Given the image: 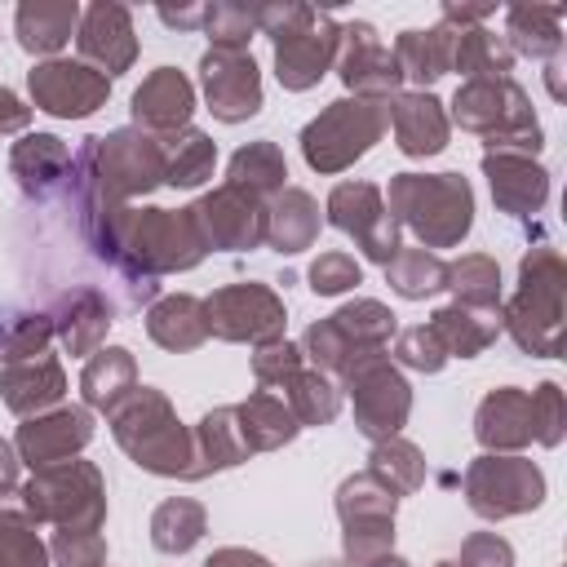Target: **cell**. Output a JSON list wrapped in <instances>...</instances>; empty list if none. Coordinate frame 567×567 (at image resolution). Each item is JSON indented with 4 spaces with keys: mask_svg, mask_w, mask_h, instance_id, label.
<instances>
[{
    "mask_svg": "<svg viewBox=\"0 0 567 567\" xmlns=\"http://www.w3.org/2000/svg\"><path fill=\"white\" fill-rule=\"evenodd\" d=\"M390 208L434 248L456 244L470 230V186L456 173H439V177H421V173H403L390 182Z\"/></svg>",
    "mask_w": 567,
    "mask_h": 567,
    "instance_id": "cell-2",
    "label": "cell"
},
{
    "mask_svg": "<svg viewBox=\"0 0 567 567\" xmlns=\"http://www.w3.org/2000/svg\"><path fill=\"white\" fill-rule=\"evenodd\" d=\"M199 27L217 40V49H244V40L257 31V4H235V0L204 4Z\"/></svg>",
    "mask_w": 567,
    "mask_h": 567,
    "instance_id": "cell-40",
    "label": "cell"
},
{
    "mask_svg": "<svg viewBox=\"0 0 567 567\" xmlns=\"http://www.w3.org/2000/svg\"><path fill=\"white\" fill-rule=\"evenodd\" d=\"M328 217H332V226H341L346 235H354L372 261H390L399 252L394 217L385 213L377 186H368V182H341L328 195Z\"/></svg>",
    "mask_w": 567,
    "mask_h": 567,
    "instance_id": "cell-11",
    "label": "cell"
},
{
    "mask_svg": "<svg viewBox=\"0 0 567 567\" xmlns=\"http://www.w3.org/2000/svg\"><path fill=\"white\" fill-rule=\"evenodd\" d=\"M213 142L195 128H186L182 137H164V182L168 186H199L213 173Z\"/></svg>",
    "mask_w": 567,
    "mask_h": 567,
    "instance_id": "cell-35",
    "label": "cell"
},
{
    "mask_svg": "<svg viewBox=\"0 0 567 567\" xmlns=\"http://www.w3.org/2000/svg\"><path fill=\"white\" fill-rule=\"evenodd\" d=\"M341 518H346V554L359 563H372V558H385L390 540H394V492L372 478V474H359L341 487V501H337Z\"/></svg>",
    "mask_w": 567,
    "mask_h": 567,
    "instance_id": "cell-6",
    "label": "cell"
},
{
    "mask_svg": "<svg viewBox=\"0 0 567 567\" xmlns=\"http://www.w3.org/2000/svg\"><path fill=\"white\" fill-rule=\"evenodd\" d=\"M27 120H31V111L18 102V93L0 89V133H18V128H27Z\"/></svg>",
    "mask_w": 567,
    "mask_h": 567,
    "instance_id": "cell-52",
    "label": "cell"
},
{
    "mask_svg": "<svg viewBox=\"0 0 567 567\" xmlns=\"http://www.w3.org/2000/svg\"><path fill=\"white\" fill-rule=\"evenodd\" d=\"M53 554L62 567H102V558H106L102 536L93 527H62L53 540Z\"/></svg>",
    "mask_w": 567,
    "mask_h": 567,
    "instance_id": "cell-44",
    "label": "cell"
},
{
    "mask_svg": "<svg viewBox=\"0 0 567 567\" xmlns=\"http://www.w3.org/2000/svg\"><path fill=\"white\" fill-rule=\"evenodd\" d=\"M204 244H221V248H257L266 239V217L257 208V195H244L239 186H221L217 195H208L204 204L190 208Z\"/></svg>",
    "mask_w": 567,
    "mask_h": 567,
    "instance_id": "cell-16",
    "label": "cell"
},
{
    "mask_svg": "<svg viewBox=\"0 0 567 567\" xmlns=\"http://www.w3.org/2000/svg\"><path fill=\"white\" fill-rule=\"evenodd\" d=\"M93 439V421L84 408H62L53 416H40V421H27L18 430V447L22 456L35 465V470H49V465H62L71 452H80L84 443Z\"/></svg>",
    "mask_w": 567,
    "mask_h": 567,
    "instance_id": "cell-17",
    "label": "cell"
},
{
    "mask_svg": "<svg viewBox=\"0 0 567 567\" xmlns=\"http://www.w3.org/2000/svg\"><path fill=\"white\" fill-rule=\"evenodd\" d=\"M137 385H133V359H128V350H102L89 368H84V399L93 403V408H120L124 403V394H133Z\"/></svg>",
    "mask_w": 567,
    "mask_h": 567,
    "instance_id": "cell-34",
    "label": "cell"
},
{
    "mask_svg": "<svg viewBox=\"0 0 567 567\" xmlns=\"http://www.w3.org/2000/svg\"><path fill=\"white\" fill-rule=\"evenodd\" d=\"M359 567H403L399 558H372V563H359Z\"/></svg>",
    "mask_w": 567,
    "mask_h": 567,
    "instance_id": "cell-56",
    "label": "cell"
},
{
    "mask_svg": "<svg viewBox=\"0 0 567 567\" xmlns=\"http://www.w3.org/2000/svg\"><path fill=\"white\" fill-rule=\"evenodd\" d=\"M75 40H80V53H84V66L93 62L102 75H120L128 71L133 53H137V40H133V18L124 4L115 0H97L84 9L80 27H75Z\"/></svg>",
    "mask_w": 567,
    "mask_h": 567,
    "instance_id": "cell-15",
    "label": "cell"
},
{
    "mask_svg": "<svg viewBox=\"0 0 567 567\" xmlns=\"http://www.w3.org/2000/svg\"><path fill=\"white\" fill-rule=\"evenodd\" d=\"M447 279H452V288L461 292V301L465 306H492L496 301V261H487V257H465V261H456V266H447Z\"/></svg>",
    "mask_w": 567,
    "mask_h": 567,
    "instance_id": "cell-42",
    "label": "cell"
},
{
    "mask_svg": "<svg viewBox=\"0 0 567 567\" xmlns=\"http://www.w3.org/2000/svg\"><path fill=\"white\" fill-rule=\"evenodd\" d=\"M399 359L408 363V368H421V372H439L443 368V346H439V337L430 332V328H408L403 337H399Z\"/></svg>",
    "mask_w": 567,
    "mask_h": 567,
    "instance_id": "cell-47",
    "label": "cell"
},
{
    "mask_svg": "<svg viewBox=\"0 0 567 567\" xmlns=\"http://www.w3.org/2000/svg\"><path fill=\"white\" fill-rule=\"evenodd\" d=\"M80 27L75 0H27L18 4V44L27 53H58Z\"/></svg>",
    "mask_w": 567,
    "mask_h": 567,
    "instance_id": "cell-20",
    "label": "cell"
},
{
    "mask_svg": "<svg viewBox=\"0 0 567 567\" xmlns=\"http://www.w3.org/2000/svg\"><path fill=\"white\" fill-rule=\"evenodd\" d=\"M350 394H354V416H359V430L368 439H390L403 416H408V385L403 377L385 363V359H363L354 372H350Z\"/></svg>",
    "mask_w": 567,
    "mask_h": 567,
    "instance_id": "cell-12",
    "label": "cell"
},
{
    "mask_svg": "<svg viewBox=\"0 0 567 567\" xmlns=\"http://www.w3.org/2000/svg\"><path fill=\"white\" fill-rule=\"evenodd\" d=\"M394 62L403 75L416 84H434L439 75L452 71V27H430V31H403L394 44Z\"/></svg>",
    "mask_w": 567,
    "mask_h": 567,
    "instance_id": "cell-25",
    "label": "cell"
},
{
    "mask_svg": "<svg viewBox=\"0 0 567 567\" xmlns=\"http://www.w3.org/2000/svg\"><path fill=\"white\" fill-rule=\"evenodd\" d=\"M159 18L168 27H199L204 22V9H159Z\"/></svg>",
    "mask_w": 567,
    "mask_h": 567,
    "instance_id": "cell-54",
    "label": "cell"
},
{
    "mask_svg": "<svg viewBox=\"0 0 567 567\" xmlns=\"http://www.w3.org/2000/svg\"><path fill=\"white\" fill-rule=\"evenodd\" d=\"M532 434H540V443H558V434H563L558 385H540V390L532 394Z\"/></svg>",
    "mask_w": 567,
    "mask_h": 567,
    "instance_id": "cell-48",
    "label": "cell"
},
{
    "mask_svg": "<svg viewBox=\"0 0 567 567\" xmlns=\"http://www.w3.org/2000/svg\"><path fill=\"white\" fill-rule=\"evenodd\" d=\"M461 567H514V549L501 540V536H474L465 549H461Z\"/></svg>",
    "mask_w": 567,
    "mask_h": 567,
    "instance_id": "cell-50",
    "label": "cell"
},
{
    "mask_svg": "<svg viewBox=\"0 0 567 567\" xmlns=\"http://www.w3.org/2000/svg\"><path fill=\"white\" fill-rule=\"evenodd\" d=\"M439 567H452V563H439Z\"/></svg>",
    "mask_w": 567,
    "mask_h": 567,
    "instance_id": "cell-58",
    "label": "cell"
},
{
    "mask_svg": "<svg viewBox=\"0 0 567 567\" xmlns=\"http://www.w3.org/2000/svg\"><path fill=\"white\" fill-rule=\"evenodd\" d=\"M563 13H567L563 4H514L505 13V31H509V40H514L518 53H527V58H554L558 44H563V31H558Z\"/></svg>",
    "mask_w": 567,
    "mask_h": 567,
    "instance_id": "cell-29",
    "label": "cell"
},
{
    "mask_svg": "<svg viewBox=\"0 0 567 567\" xmlns=\"http://www.w3.org/2000/svg\"><path fill=\"white\" fill-rule=\"evenodd\" d=\"M199 80L208 93V111L226 124H239L261 111V75L244 49H208L199 62Z\"/></svg>",
    "mask_w": 567,
    "mask_h": 567,
    "instance_id": "cell-9",
    "label": "cell"
},
{
    "mask_svg": "<svg viewBox=\"0 0 567 567\" xmlns=\"http://www.w3.org/2000/svg\"><path fill=\"white\" fill-rule=\"evenodd\" d=\"M310 13L315 9H306V4H257V31H266L270 40H279L288 31H297Z\"/></svg>",
    "mask_w": 567,
    "mask_h": 567,
    "instance_id": "cell-49",
    "label": "cell"
},
{
    "mask_svg": "<svg viewBox=\"0 0 567 567\" xmlns=\"http://www.w3.org/2000/svg\"><path fill=\"white\" fill-rule=\"evenodd\" d=\"M478 439L487 447H523L532 439V399L518 390H496L478 408Z\"/></svg>",
    "mask_w": 567,
    "mask_h": 567,
    "instance_id": "cell-24",
    "label": "cell"
},
{
    "mask_svg": "<svg viewBox=\"0 0 567 567\" xmlns=\"http://www.w3.org/2000/svg\"><path fill=\"white\" fill-rule=\"evenodd\" d=\"M487 177H492V195L505 213L523 217L532 208L545 204V173L527 159V155H487L483 159Z\"/></svg>",
    "mask_w": 567,
    "mask_h": 567,
    "instance_id": "cell-21",
    "label": "cell"
},
{
    "mask_svg": "<svg viewBox=\"0 0 567 567\" xmlns=\"http://www.w3.org/2000/svg\"><path fill=\"white\" fill-rule=\"evenodd\" d=\"M252 368H257V381H288L292 372H297V346H266L257 359H252Z\"/></svg>",
    "mask_w": 567,
    "mask_h": 567,
    "instance_id": "cell-51",
    "label": "cell"
},
{
    "mask_svg": "<svg viewBox=\"0 0 567 567\" xmlns=\"http://www.w3.org/2000/svg\"><path fill=\"white\" fill-rule=\"evenodd\" d=\"M288 403H292V412H297L306 425H328V421L337 416V408H341L337 390H332L319 372H292V377H288Z\"/></svg>",
    "mask_w": 567,
    "mask_h": 567,
    "instance_id": "cell-39",
    "label": "cell"
},
{
    "mask_svg": "<svg viewBox=\"0 0 567 567\" xmlns=\"http://www.w3.org/2000/svg\"><path fill=\"white\" fill-rule=\"evenodd\" d=\"M354 284H359V261L346 257V252H323V257L310 266V288L323 292V297H332V292H341V288H354Z\"/></svg>",
    "mask_w": 567,
    "mask_h": 567,
    "instance_id": "cell-46",
    "label": "cell"
},
{
    "mask_svg": "<svg viewBox=\"0 0 567 567\" xmlns=\"http://www.w3.org/2000/svg\"><path fill=\"white\" fill-rule=\"evenodd\" d=\"M372 478H385L390 492H412L421 483V456L408 443H381L372 452Z\"/></svg>",
    "mask_w": 567,
    "mask_h": 567,
    "instance_id": "cell-41",
    "label": "cell"
},
{
    "mask_svg": "<svg viewBox=\"0 0 567 567\" xmlns=\"http://www.w3.org/2000/svg\"><path fill=\"white\" fill-rule=\"evenodd\" d=\"M341 49V27L332 13H310L297 31L275 40V75L284 89H310L337 58Z\"/></svg>",
    "mask_w": 567,
    "mask_h": 567,
    "instance_id": "cell-10",
    "label": "cell"
},
{
    "mask_svg": "<svg viewBox=\"0 0 567 567\" xmlns=\"http://www.w3.org/2000/svg\"><path fill=\"white\" fill-rule=\"evenodd\" d=\"M430 332L439 337L443 354H461V359H470V354H478V350L496 337V315H492V310L474 315L470 306H447V310L434 315Z\"/></svg>",
    "mask_w": 567,
    "mask_h": 567,
    "instance_id": "cell-31",
    "label": "cell"
},
{
    "mask_svg": "<svg viewBox=\"0 0 567 567\" xmlns=\"http://www.w3.org/2000/svg\"><path fill=\"white\" fill-rule=\"evenodd\" d=\"M390 120H394V137L408 155H434L447 146V115H443L439 97H430V93L394 97Z\"/></svg>",
    "mask_w": 567,
    "mask_h": 567,
    "instance_id": "cell-19",
    "label": "cell"
},
{
    "mask_svg": "<svg viewBox=\"0 0 567 567\" xmlns=\"http://www.w3.org/2000/svg\"><path fill=\"white\" fill-rule=\"evenodd\" d=\"M341 80H346L354 93L377 97V102H385V97L399 89L403 71H399V62H394V49H385V44L377 40V27H372V22H350V27H341Z\"/></svg>",
    "mask_w": 567,
    "mask_h": 567,
    "instance_id": "cell-14",
    "label": "cell"
},
{
    "mask_svg": "<svg viewBox=\"0 0 567 567\" xmlns=\"http://www.w3.org/2000/svg\"><path fill=\"white\" fill-rule=\"evenodd\" d=\"M208 332L226 341H275L284 332V306L261 284H235L208 297L204 306Z\"/></svg>",
    "mask_w": 567,
    "mask_h": 567,
    "instance_id": "cell-8",
    "label": "cell"
},
{
    "mask_svg": "<svg viewBox=\"0 0 567 567\" xmlns=\"http://www.w3.org/2000/svg\"><path fill=\"white\" fill-rule=\"evenodd\" d=\"M465 487H470V505L483 518L523 514L545 492L536 465L532 461H518V456H483V461H474L470 474H465Z\"/></svg>",
    "mask_w": 567,
    "mask_h": 567,
    "instance_id": "cell-7",
    "label": "cell"
},
{
    "mask_svg": "<svg viewBox=\"0 0 567 567\" xmlns=\"http://www.w3.org/2000/svg\"><path fill=\"white\" fill-rule=\"evenodd\" d=\"M0 567H44V545L27 523H0Z\"/></svg>",
    "mask_w": 567,
    "mask_h": 567,
    "instance_id": "cell-45",
    "label": "cell"
},
{
    "mask_svg": "<svg viewBox=\"0 0 567 567\" xmlns=\"http://www.w3.org/2000/svg\"><path fill=\"white\" fill-rule=\"evenodd\" d=\"M390 124V102H377V97H341L332 102L319 120L306 124L301 133V151L310 159V168L319 173H337L346 168L350 159H359L377 137L381 128Z\"/></svg>",
    "mask_w": 567,
    "mask_h": 567,
    "instance_id": "cell-3",
    "label": "cell"
},
{
    "mask_svg": "<svg viewBox=\"0 0 567 567\" xmlns=\"http://www.w3.org/2000/svg\"><path fill=\"white\" fill-rule=\"evenodd\" d=\"M146 328L168 350H190V346H199L208 337V319H204V306L195 297H168V301H159L151 310Z\"/></svg>",
    "mask_w": 567,
    "mask_h": 567,
    "instance_id": "cell-30",
    "label": "cell"
},
{
    "mask_svg": "<svg viewBox=\"0 0 567 567\" xmlns=\"http://www.w3.org/2000/svg\"><path fill=\"white\" fill-rule=\"evenodd\" d=\"M235 416H239V430H244L248 452H257V447H279V443H288V439L297 434L292 412H288L279 399H270V394H252L244 408H235Z\"/></svg>",
    "mask_w": 567,
    "mask_h": 567,
    "instance_id": "cell-32",
    "label": "cell"
},
{
    "mask_svg": "<svg viewBox=\"0 0 567 567\" xmlns=\"http://www.w3.org/2000/svg\"><path fill=\"white\" fill-rule=\"evenodd\" d=\"M204 536V509L195 501H164L151 518V540L164 554H186Z\"/></svg>",
    "mask_w": 567,
    "mask_h": 567,
    "instance_id": "cell-37",
    "label": "cell"
},
{
    "mask_svg": "<svg viewBox=\"0 0 567 567\" xmlns=\"http://www.w3.org/2000/svg\"><path fill=\"white\" fill-rule=\"evenodd\" d=\"M31 97L40 111L62 115V120H80L89 111H97L106 102V75L84 66V62H40L31 71Z\"/></svg>",
    "mask_w": 567,
    "mask_h": 567,
    "instance_id": "cell-13",
    "label": "cell"
},
{
    "mask_svg": "<svg viewBox=\"0 0 567 567\" xmlns=\"http://www.w3.org/2000/svg\"><path fill=\"white\" fill-rule=\"evenodd\" d=\"M204 567H270L261 554H248V549H217Z\"/></svg>",
    "mask_w": 567,
    "mask_h": 567,
    "instance_id": "cell-53",
    "label": "cell"
},
{
    "mask_svg": "<svg viewBox=\"0 0 567 567\" xmlns=\"http://www.w3.org/2000/svg\"><path fill=\"white\" fill-rule=\"evenodd\" d=\"M22 509L27 518H53L62 527H93L102 523V478L89 461H62L40 470L27 487H22Z\"/></svg>",
    "mask_w": 567,
    "mask_h": 567,
    "instance_id": "cell-4",
    "label": "cell"
},
{
    "mask_svg": "<svg viewBox=\"0 0 567 567\" xmlns=\"http://www.w3.org/2000/svg\"><path fill=\"white\" fill-rule=\"evenodd\" d=\"M514 53L487 27H452V66L470 80H509Z\"/></svg>",
    "mask_w": 567,
    "mask_h": 567,
    "instance_id": "cell-27",
    "label": "cell"
},
{
    "mask_svg": "<svg viewBox=\"0 0 567 567\" xmlns=\"http://www.w3.org/2000/svg\"><path fill=\"white\" fill-rule=\"evenodd\" d=\"M284 177H288V168H284V155L275 142H252L230 159V186H239L248 195L275 190V186H284Z\"/></svg>",
    "mask_w": 567,
    "mask_h": 567,
    "instance_id": "cell-38",
    "label": "cell"
},
{
    "mask_svg": "<svg viewBox=\"0 0 567 567\" xmlns=\"http://www.w3.org/2000/svg\"><path fill=\"white\" fill-rule=\"evenodd\" d=\"M49 332H53V323H49L44 315H18V319H9V323H4V341H0V350H4V359H9V363L35 359V354L44 350Z\"/></svg>",
    "mask_w": 567,
    "mask_h": 567,
    "instance_id": "cell-43",
    "label": "cell"
},
{
    "mask_svg": "<svg viewBox=\"0 0 567 567\" xmlns=\"http://www.w3.org/2000/svg\"><path fill=\"white\" fill-rule=\"evenodd\" d=\"M4 323H9V319H4V315H0V341H4Z\"/></svg>",
    "mask_w": 567,
    "mask_h": 567,
    "instance_id": "cell-57",
    "label": "cell"
},
{
    "mask_svg": "<svg viewBox=\"0 0 567 567\" xmlns=\"http://www.w3.org/2000/svg\"><path fill=\"white\" fill-rule=\"evenodd\" d=\"M0 390H4V403L13 412H40L49 403L62 399L66 381H62V368L53 359H27V363H9V372L0 377Z\"/></svg>",
    "mask_w": 567,
    "mask_h": 567,
    "instance_id": "cell-23",
    "label": "cell"
},
{
    "mask_svg": "<svg viewBox=\"0 0 567 567\" xmlns=\"http://www.w3.org/2000/svg\"><path fill=\"white\" fill-rule=\"evenodd\" d=\"M195 478H204L208 470H226V465H239L248 461V443H244V430H239V416L235 408H217L199 421V434H195Z\"/></svg>",
    "mask_w": 567,
    "mask_h": 567,
    "instance_id": "cell-26",
    "label": "cell"
},
{
    "mask_svg": "<svg viewBox=\"0 0 567 567\" xmlns=\"http://www.w3.org/2000/svg\"><path fill=\"white\" fill-rule=\"evenodd\" d=\"M190 106H195V89L182 71L173 66H159L142 80V89L133 93V120L146 124L151 133H173L190 120Z\"/></svg>",
    "mask_w": 567,
    "mask_h": 567,
    "instance_id": "cell-18",
    "label": "cell"
},
{
    "mask_svg": "<svg viewBox=\"0 0 567 567\" xmlns=\"http://www.w3.org/2000/svg\"><path fill=\"white\" fill-rule=\"evenodd\" d=\"M315 226H319V217H315L310 195H306V190H284V195L275 199L270 221H266V239H270L279 252H297V248H306V244L315 239Z\"/></svg>",
    "mask_w": 567,
    "mask_h": 567,
    "instance_id": "cell-33",
    "label": "cell"
},
{
    "mask_svg": "<svg viewBox=\"0 0 567 567\" xmlns=\"http://www.w3.org/2000/svg\"><path fill=\"white\" fill-rule=\"evenodd\" d=\"M558 315H563V266L554 252L523 261V292L509 306V328L523 350L558 354Z\"/></svg>",
    "mask_w": 567,
    "mask_h": 567,
    "instance_id": "cell-5",
    "label": "cell"
},
{
    "mask_svg": "<svg viewBox=\"0 0 567 567\" xmlns=\"http://www.w3.org/2000/svg\"><path fill=\"white\" fill-rule=\"evenodd\" d=\"M13 478H18V461H13V447L0 439V492H4Z\"/></svg>",
    "mask_w": 567,
    "mask_h": 567,
    "instance_id": "cell-55",
    "label": "cell"
},
{
    "mask_svg": "<svg viewBox=\"0 0 567 567\" xmlns=\"http://www.w3.org/2000/svg\"><path fill=\"white\" fill-rule=\"evenodd\" d=\"M13 173H18L27 195L44 199L62 177H71V151L53 133H35V137L13 146Z\"/></svg>",
    "mask_w": 567,
    "mask_h": 567,
    "instance_id": "cell-22",
    "label": "cell"
},
{
    "mask_svg": "<svg viewBox=\"0 0 567 567\" xmlns=\"http://www.w3.org/2000/svg\"><path fill=\"white\" fill-rule=\"evenodd\" d=\"M385 275H390L399 297H430L434 288L447 284V266L439 257H430L425 248H399L385 261Z\"/></svg>",
    "mask_w": 567,
    "mask_h": 567,
    "instance_id": "cell-36",
    "label": "cell"
},
{
    "mask_svg": "<svg viewBox=\"0 0 567 567\" xmlns=\"http://www.w3.org/2000/svg\"><path fill=\"white\" fill-rule=\"evenodd\" d=\"M106 323H111V301L93 288H75L58 310V332L71 354H89L102 341Z\"/></svg>",
    "mask_w": 567,
    "mask_h": 567,
    "instance_id": "cell-28",
    "label": "cell"
},
{
    "mask_svg": "<svg viewBox=\"0 0 567 567\" xmlns=\"http://www.w3.org/2000/svg\"><path fill=\"white\" fill-rule=\"evenodd\" d=\"M115 439L120 447L151 474H190L186 461H195V447L182 430V421L173 416V408L164 403V394L155 390H133L128 403L115 408Z\"/></svg>",
    "mask_w": 567,
    "mask_h": 567,
    "instance_id": "cell-1",
    "label": "cell"
}]
</instances>
